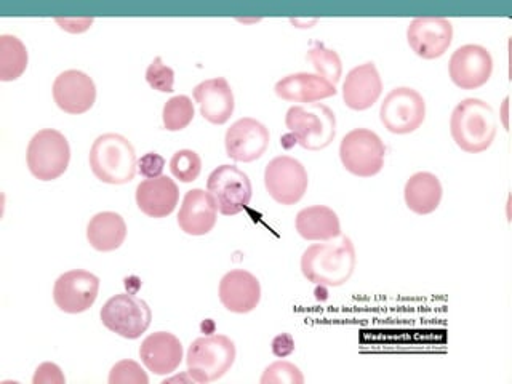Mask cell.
<instances>
[{
    "label": "cell",
    "instance_id": "obj_1",
    "mask_svg": "<svg viewBox=\"0 0 512 384\" xmlns=\"http://www.w3.org/2000/svg\"><path fill=\"white\" fill-rule=\"evenodd\" d=\"M356 261V248L352 240L343 236L304 250L301 271L309 282L325 287H340L351 279Z\"/></svg>",
    "mask_w": 512,
    "mask_h": 384
},
{
    "label": "cell",
    "instance_id": "obj_2",
    "mask_svg": "<svg viewBox=\"0 0 512 384\" xmlns=\"http://www.w3.org/2000/svg\"><path fill=\"white\" fill-rule=\"evenodd\" d=\"M450 133L456 146L464 152L479 154L487 151L495 141V111L479 98H466L453 109Z\"/></svg>",
    "mask_w": 512,
    "mask_h": 384
},
{
    "label": "cell",
    "instance_id": "obj_3",
    "mask_svg": "<svg viewBox=\"0 0 512 384\" xmlns=\"http://www.w3.org/2000/svg\"><path fill=\"white\" fill-rule=\"evenodd\" d=\"M93 175L103 183L125 184L136 175L135 148L125 136L106 133L96 138L90 151Z\"/></svg>",
    "mask_w": 512,
    "mask_h": 384
},
{
    "label": "cell",
    "instance_id": "obj_4",
    "mask_svg": "<svg viewBox=\"0 0 512 384\" xmlns=\"http://www.w3.org/2000/svg\"><path fill=\"white\" fill-rule=\"evenodd\" d=\"M285 125L296 143L309 151H320L335 140L336 117L325 104L292 106L285 116Z\"/></svg>",
    "mask_w": 512,
    "mask_h": 384
},
{
    "label": "cell",
    "instance_id": "obj_5",
    "mask_svg": "<svg viewBox=\"0 0 512 384\" xmlns=\"http://www.w3.org/2000/svg\"><path fill=\"white\" fill-rule=\"evenodd\" d=\"M236 360V344L224 335L202 336L189 346L188 373L196 383H212L229 372Z\"/></svg>",
    "mask_w": 512,
    "mask_h": 384
},
{
    "label": "cell",
    "instance_id": "obj_6",
    "mask_svg": "<svg viewBox=\"0 0 512 384\" xmlns=\"http://www.w3.org/2000/svg\"><path fill=\"white\" fill-rule=\"evenodd\" d=\"M28 167L32 175L40 181H52L60 178L68 170L71 149L63 133L53 128H45L32 136L29 141Z\"/></svg>",
    "mask_w": 512,
    "mask_h": 384
},
{
    "label": "cell",
    "instance_id": "obj_7",
    "mask_svg": "<svg viewBox=\"0 0 512 384\" xmlns=\"http://www.w3.org/2000/svg\"><path fill=\"white\" fill-rule=\"evenodd\" d=\"M386 148L380 136L368 128H354L340 144L344 168L352 175L370 178L381 172Z\"/></svg>",
    "mask_w": 512,
    "mask_h": 384
},
{
    "label": "cell",
    "instance_id": "obj_8",
    "mask_svg": "<svg viewBox=\"0 0 512 384\" xmlns=\"http://www.w3.org/2000/svg\"><path fill=\"white\" fill-rule=\"evenodd\" d=\"M152 312L146 301L132 293L112 296L101 309L104 327L127 340L140 338L151 325Z\"/></svg>",
    "mask_w": 512,
    "mask_h": 384
},
{
    "label": "cell",
    "instance_id": "obj_9",
    "mask_svg": "<svg viewBox=\"0 0 512 384\" xmlns=\"http://www.w3.org/2000/svg\"><path fill=\"white\" fill-rule=\"evenodd\" d=\"M207 192L221 215L234 216L248 207L253 191L250 178L242 170L234 165H221L208 176Z\"/></svg>",
    "mask_w": 512,
    "mask_h": 384
},
{
    "label": "cell",
    "instance_id": "obj_10",
    "mask_svg": "<svg viewBox=\"0 0 512 384\" xmlns=\"http://www.w3.org/2000/svg\"><path fill=\"white\" fill-rule=\"evenodd\" d=\"M426 103L423 96L410 87H397L384 98L380 119L389 132L407 135L423 125Z\"/></svg>",
    "mask_w": 512,
    "mask_h": 384
},
{
    "label": "cell",
    "instance_id": "obj_11",
    "mask_svg": "<svg viewBox=\"0 0 512 384\" xmlns=\"http://www.w3.org/2000/svg\"><path fill=\"white\" fill-rule=\"evenodd\" d=\"M264 184L269 196L282 205H295L308 191V172L290 156L272 159L264 170Z\"/></svg>",
    "mask_w": 512,
    "mask_h": 384
},
{
    "label": "cell",
    "instance_id": "obj_12",
    "mask_svg": "<svg viewBox=\"0 0 512 384\" xmlns=\"http://www.w3.org/2000/svg\"><path fill=\"white\" fill-rule=\"evenodd\" d=\"M448 72L453 84L463 90H474L487 84L493 72V58L482 45H463L453 52Z\"/></svg>",
    "mask_w": 512,
    "mask_h": 384
},
{
    "label": "cell",
    "instance_id": "obj_13",
    "mask_svg": "<svg viewBox=\"0 0 512 384\" xmlns=\"http://www.w3.org/2000/svg\"><path fill=\"white\" fill-rule=\"evenodd\" d=\"M100 292V279L92 272L69 271L58 277L53 288L56 306L68 314H80L92 308Z\"/></svg>",
    "mask_w": 512,
    "mask_h": 384
},
{
    "label": "cell",
    "instance_id": "obj_14",
    "mask_svg": "<svg viewBox=\"0 0 512 384\" xmlns=\"http://www.w3.org/2000/svg\"><path fill=\"white\" fill-rule=\"evenodd\" d=\"M453 26L445 18H416L407 29L408 45L423 60H436L452 45Z\"/></svg>",
    "mask_w": 512,
    "mask_h": 384
},
{
    "label": "cell",
    "instance_id": "obj_15",
    "mask_svg": "<svg viewBox=\"0 0 512 384\" xmlns=\"http://www.w3.org/2000/svg\"><path fill=\"white\" fill-rule=\"evenodd\" d=\"M268 128L252 117H244L231 125L226 132L224 144L228 157L236 162H253L260 159L269 146Z\"/></svg>",
    "mask_w": 512,
    "mask_h": 384
},
{
    "label": "cell",
    "instance_id": "obj_16",
    "mask_svg": "<svg viewBox=\"0 0 512 384\" xmlns=\"http://www.w3.org/2000/svg\"><path fill=\"white\" fill-rule=\"evenodd\" d=\"M53 98L58 108L68 114H84L90 111L96 100L92 77L76 69L61 72L53 84Z\"/></svg>",
    "mask_w": 512,
    "mask_h": 384
},
{
    "label": "cell",
    "instance_id": "obj_17",
    "mask_svg": "<svg viewBox=\"0 0 512 384\" xmlns=\"http://www.w3.org/2000/svg\"><path fill=\"white\" fill-rule=\"evenodd\" d=\"M220 300L228 311L252 312L261 300L260 280L244 269L229 271L220 282Z\"/></svg>",
    "mask_w": 512,
    "mask_h": 384
},
{
    "label": "cell",
    "instance_id": "obj_18",
    "mask_svg": "<svg viewBox=\"0 0 512 384\" xmlns=\"http://www.w3.org/2000/svg\"><path fill=\"white\" fill-rule=\"evenodd\" d=\"M383 92V80L375 64H360L349 71L343 84L344 103L354 111H365L373 104Z\"/></svg>",
    "mask_w": 512,
    "mask_h": 384
},
{
    "label": "cell",
    "instance_id": "obj_19",
    "mask_svg": "<svg viewBox=\"0 0 512 384\" xmlns=\"http://www.w3.org/2000/svg\"><path fill=\"white\" fill-rule=\"evenodd\" d=\"M140 357L149 372L168 375L180 367L183 346L173 333H152L141 343Z\"/></svg>",
    "mask_w": 512,
    "mask_h": 384
},
{
    "label": "cell",
    "instance_id": "obj_20",
    "mask_svg": "<svg viewBox=\"0 0 512 384\" xmlns=\"http://www.w3.org/2000/svg\"><path fill=\"white\" fill-rule=\"evenodd\" d=\"M194 100L199 103L200 114L210 124H226L234 112V93L223 77L200 82L194 88Z\"/></svg>",
    "mask_w": 512,
    "mask_h": 384
},
{
    "label": "cell",
    "instance_id": "obj_21",
    "mask_svg": "<svg viewBox=\"0 0 512 384\" xmlns=\"http://www.w3.org/2000/svg\"><path fill=\"white\" fill-rule=\"evenodd\" d=\"M216 210L212 196L204 189H191L186 192L178 213V224L189 236H205L215 228Z\"/></svg>",
    "mask_w": 512,
    "mask_h": 384
},
{
    "label": "cell",
    "instance_id": "obj_22",
    "mask_svg": "<svg viewBox=\"0 0 512 384\" xmlns=\"http://www.w3.org/2000/svg\"><path fill=\"white\" fill-rule=\"evenodd\" d=\"M180 200V191L175 181L168 176L144 180L136 188V204L144 215L165 218L175 210Z\"/></svg>",
    "mask_w": 512,
    "mask_h": 384
},
{
    "label": "cell",
    "instance_id": "obj_23",
    "mask_svg": "<svg viewBox=\"0 0 512 384\" xmlns=\"http://www.w3.org/2000/svg\"><path fill=\"white\" fill-rule=\"evenodd\" d=\"M276 95L292 103H316L336 95V85L319 74L296 72L280 79L276 84Z\"/></svg>",
    "mask_w": 512,
    "mask_h": 384
},
{
    "label": "cell",
    "instance_id": "obj_24",
    "mask_svg": "<svg viewBox=\"0 0 512 384\" xmlns=\"http://www.w3.org/2000/svg\"><path fill=\"white\" fill-rule=\"evenodd\" d=\"M295 224L298 234L306 240L327 242L340 237L341 234L340 218L332 208L325 205L303 208L296 215Z\"/></svg>",
    "mask_w": 512,
    "mask_h": 384
},
{
    "label": "cell",
    "instance_id": "obj_25",
    "mask_svg": "<svg viewBox=\"0 0 512 384\" xmlns=\"http://www.w3.org/2000/svg\"><path fill=\"white\" fill-rule=\"evenodd\" d=\"M442 184L429 172L415 173L405 184V204L416 215L436 212L442 200Z\"/></svg>",
    "mask_w": 512,
    "mask_h": 384
},
{
    "label": "cell",
    "instance_id": "obj_26",
    "mask_svg": "<svg viewBox=\"0 0 512 384\" xmlns=\"http://www.w3.org/2000/svg\"><path fill=\"white\" fill-rule=\"evenodd\" d=\"M125 237H127V224L119 213H98L88 223V242L98 252H114L124 244Z\"/></svg>",
    "mask_w": 512,
    "mask_h": 384
},
{
    "label": "cell",
    "instance_id": "obj_27",
    "mask_svg": "<svg viewBox=\"0 0 512 384\" xmlns=\"http://www.w3.org/2000/svg\"><path fill=\"white\" fill-rule=\"evenodd\" d=\"M28 68V50L18 37L0 36V80L20 79Z\"/></svg>",
    "mask_w": 512,
    "mask_h": 384
},
{
    "label": "cell",
    "instance_id": "obj_28",
    "mask_svg": "<svg viewBox=\"0 0 512 384\" xmlns=\"http://www.w3.org/2000/svg\"><path fill=\"white\" fill-rule=\"evenodd\" d=\"M308 58L319 76L324 77L328 82H332L333 85L340 82L341 74H343V64H341L340 55L335 50H330L324 44L316 42V45L309 50Z\"/></svg>",
    "mask_w": 512,
    "mask_h": 384
},
{
    "label": "cell",
    "instance_id": "obj_29",
    "mask_svg": "<svg viewBox=\"0 0 512 384\" xmlns=\"http://www.w3.org/2000/svg\"><path fill=\"white\" fill-rule=\"evenodd\" d=\"M162 119H164V127L167 130L180 132L183 128L188 127L194 119V104L188 96H173L172 100L165 103Z\"/></svg>",
    "mask_w": 512,
    "mask_h": 384
},
{
    "label": "cell",
    "instance_id": "obj_30",
    "mask_svg": "<svg viewBox=\"0 0 512 384\" xmlns=\"http://www.w3.org/2000/svg\"><path fill=\"white\" fill-rule=\"evenodd\" d=\"M170 168H172L175 178L183 183H192L199 178L200 172H202V159L196 151L181 149L173 154Z\"/></svg>",
    "mask_w": 512,
    "mask_h": 384
},
{
    "label": "cell",
    "instance_id": "obj_31",
    "mask_svg": "<svg viewBox=\"0 0 512 384\" xmlns=\"http://www.w3.org/2000/svg\"><path fill=\"white\" fill-rule=\"evenodd\" d=\"M303 384L304 376L300 368L292 362L279 360L269 365L261 376V384Z\"/></svg>",
    "mask_w": 512,
    "mask_h": 384
},
{
    "label": "cell",
    "instance_id": "obj_32",
    "mask_svg": "<svg viewBox=\"0 0 512 384\" xmlns=\"http://www.w3.org/2000/svg\"><path fill=\"white\" fill-rule=\"evenodd\" d=\"M149 378L133 360H120L109 373V384H148Z\"/></svg>",
    "mask_w": 512,
    "mask_h": 384
},
{
    "label": "cell",
    "instance_id": "obj_33",
    "mask_svg": "<svg viewBox=\"0 0 512 384\" xmlns=\"http://www.w3.org/2000/svg\"><path fill=\"white\" fill-rule=\"evenodd\" d=\"M146 80L157 92L172 93L175 71L172 68H168L167 64H164V61H162V58L157 56L156 60L149 64L148 71H146Z\"/></svg>",
    "mask_w": 512,
    "mask_h": 384
},
{
    "label": "cell",
    "instance_id": "obj_34",
    "mask_svg": "<svg viewBox=\"0 0 512 384\" xmlns=\"http://www.w3.org/2000/svg\"><path fill=\"white\" fill-rule=\"evenodd\" d=\"M164 167L165 159L160 156V154H157V152H148V154H144V156L138 160V170H140L141 175H143L146 180L162 176Z\"/></svg>",
    "mask_w": 512,
    "mask_h": 384
},
{
    "label": "cell",
    "instance_id": "obj_35",
    "mask_svg": "<svg viewBox=\"0 0 512 384\" xmlns=\"http://www.w3.org/2000/svg\"><path fill=\"white\" fill-rule=\"evenodd\" d=\"M32 383L64 384L66 383V378H64L63 372H61V368L58 367V365L45 362V364H42L37 368L36 375L32 378Z\"/></svg>",
    "mask_w": 512,
    "mask_h": 384
},
{
    "label": "cell",
    "instance_id": "obj_36",
    "mask_svg": "<svg viewBox=\"0 0 512 384\" xmlns=\"http://www.w3.org/2000/svg\"><path fill=\"white\" fill-rule=\"evenodd\" d=\"M293 351H295V340H293L292 335L280 333V335H277L276 338L272 340V352H274V356L284 359V357L290 356Z\"/></svg>",
    "mask_w": 512,
    "mask_h": 384
},
{
    "label": "cell",
    "instance_id": "obj_37",
    "mask_svg": "<svg viewBox=\"0 0 512 384\" xmlns=\"http://www.w3.org/2000/svg\"><path fill=\"white\" fill-rule=\"evenodd\" d=\"M175 381H188V383H196V381H194V378H192V376L189 375L188 372H186V375L173 376V378H170V380H165L164 384L175 383Z\"/></svg>",
    "mask_w": 512,
    "mask_h": 384
}]
</instances>
